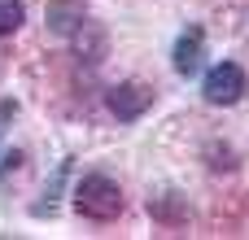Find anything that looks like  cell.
Instances as JSON below:
<instances>
[{"label": "cell", "mask_w": 249, "mask_h": 240, "mask_svg": "<svg viewBox=\"0 0 249 240\" xmlns=\"http://www.w3.org/2000/svg\"><path fill=\"white\" fill-rule=\"evenodd\" d=\"M74 210H79L83 219L109 223V219L123 214V188H118L114 179H105V175H88V179H79V188H74Z\"/></svg>", "instance_id": "1"}, {"label": "cell", "mask_w": 249, "mask_h": 240, "mask_svg": "<svg viewBox=\"0 0 249 240\" xmlns=\"http://www.w3.org/2000/svg\"><path fill=\"white\" fill-rule=\"evenodd\" d=\"M201 92H206L210 105H236V101L245 96V70H241L236 61H219V66L206 74Z\"/></svg>", "instance_id": "2"}, {"label": "cell", "mask_w": 249, "mask_h": 240, "mask_svg": "<svg viewBox=\"0 0 249 240\" xmlns=\"http://www.w3.org/2000/svg\"><path fill=\"white\" fill-rule=\"evenodd\" d=\"M149 105H153V92H149L144 83H118V87L109 92V114H114V118H123V122L140 118Z\"/></svg>", "instance_id": "3"}, {"label": "cell", "mask_w": 249, "mask_h": 240, "mask_svg": "<svg viewBox=\"0 0 249 240\" xmlns=\"http://www.w3.org/2000/svg\"><path fill=\"white\" fill-rule=\"evenodd\" d=\"M201 31L193 26V31H184L179 35V44H175V70L179 74H197V66H201Z\"/></svg>", "instance_id": "4"}, {"label": "cell", "mask_w": 249, "mask_h": 240, "mask_svg": "<svg viewBox=\"0 0 249 240\" xmlns=\"http://www.w3.org/2000/svg\"><path fill=\"white\" fill-rule=\"evenodd\" d=\"M79 22H83V4H74V0H57V4L48 9V26H53L57 35H70Z\"/></svg>", "instance_id": "5"}, {"label": "cell", "mask_w": 249, "mask_h": 240, "mask_svg": "<svg viewBox=\"0 0 249 240\" xmlns=\"http://www.w3.org/2000/svg\"><path fill=\"white\" fill-rule=\"evenodd\" d=\"M22 17H26L22 0H0V35H13L22 26Z\"/></svg>", "instance_id": "6"}, {"label": "cell", "mask_w": 249, "mask_h": 240, "mask_svg": "<svg viewBox=\"0 0 249 240\" xmlns=\"http://www.w3.org/2000/svg\"><path fill=\"white\" fill-rule=\"evenodd\" d=\"M149 214L153 219H166V223H184L188 219V210L179 201H149Z\"/></svg>", "instance_id": "7"}, {"label": "cell", "mask_w": 249, "mask_h": 240, "mask_svg": "<svg viewBox=\"0 0 249 240\" xmlns=\"http://www.w3.org/2000/svg\"><path fill=\"white\" fill-rule=\"evenodd\" d=\"M9 114H13V105H9V101H4V105H0V122H4V118H9Z\"/></svg>", "instance_id": "8"}]
</instances>
